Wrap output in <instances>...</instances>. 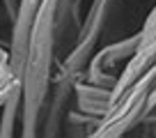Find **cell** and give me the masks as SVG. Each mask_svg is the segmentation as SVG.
Here are the masks:
<instances>
[{
  "label": "cell",
  "instance_id": "5",
  "mask_svg": "<svg viewBox=\"0 0 156 138\" xmlns=\"http://www.w3.org/2000/svg\"><path fill=\"white\" fill-rule=\"evenodd\" d=\"M0 5H2V12L9 21H14L16 16V7H19V0H0Z\"/></svg>",
  "mask_w": 156,
  "mask_h": 138
},
{
  "label": "cell",
  "instance_id": "4",
  "mask_svg": "<svg viewBox=\"0 0 156 138\" xmlns=\"http://www.w3.org/2000/svg\"><path fill=\"white\" fill-rule=\"evenodd\" d=\"M140 32V42L138 46H149V44H156V7L149 12L147 21L142 23V28L138 30Z\"/></svg>",
  "mask_w": 156,
  "mask_h": 138
},
{
  "label": "cell",
  "instance_id": "2",
  "mask_svg": "<svg viewBox=\"0 0 156 138\" xmlns=\"http://www.w3.org/2000/svg\"><path fill=\"white\" fill-rule=\"evenodd\" d=\"M73 103H76L78 111L94 115V118H101L112 103V88L90 83L85 78H76L73 81Z\"/></svg>",
  "mask_w": 156,
  "mask_h": 138
},
{
  "label": "cell",
  "instance_id": "3",
  "mask_svg": "<svg viewBox=\"0 0 156 138\" xmlns=\"http://www.w3.org/2000/svg\"><path fill=\"white\" fill-rule=\"evenodd\" d=\"M99 118L94 115H87L78 108H69V113L64 115V122H62V136L67 138H87L90 133L94 131Z\"/></svg>",
  "mask_w": 156,
  "mask_h": 138
},
{
  "label": "cell",
  "instance_id": "1",
  "mask_svg": "<svg viewBox=\"0 0 156 138\" xmlns=\"http://www.w3.org/2000/svg\"><path fill=\"white\" fill-rule=\"evenodd\" d=\"M115 5H117V0H92L85 19H80V28L76 32V39H73L71 49L67 51L60 67L55 69L58 74L78 78L87 69V62L94 55V51H97L103 32H106V25L112 16Z\"/></svg>",
  "mask_w": 156,
  "mask_h": 138
}]
</instances>
